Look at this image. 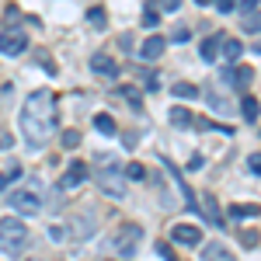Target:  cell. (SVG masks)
<instances>
[{
  "instance_id": "6da1fadb",
  "label": "cell",
  "mask_w": 261,
  "mask_h": 261,
  "mask_svg": "<svg viewBox=\"0 0 261 261\" xmlns=\"http://www.w3.org/2000/svg\"><path fill=\"white\" fill-rule=\"evenodd\" d=\"M21 133L32 146L49 143L56 133V94L53 91H32L28 101L21 105Z\"/></svg>"
},
{
  "instance_id": "7a4b0ae2",
  "label": "cell",
  "mask_w": 261,
  "mask_h": 261,
  "mask_svg": "<svg viewBox=\"0 0 261 261\" xmlns=\"http://www.w3.org/2000/svg\"><path fill=\"white\" fill-rule=\"evenodd\" d=\"M24 244H28V230H24V223H21L18 216L0 220V251H7V254H21Z\"/></svg>"
},
{
  "instance_id": "3957f363",
  "label": "cell",
  "mask_w": 261,
  "mask_h": 261,
  "mask_svg": "<svg viewBox=\"0 0 261 261\" xmlns=\"http://www.w3.org/2000/svg\"><path fill=\"white\" fill-rule=\"evenodd\" d=\"M140 244H143V230L136 223H122L119 230L112 233V251H115L119 258H133V254L140 251Z\"/></svg>"
},
{
  "instance_id": "277c9868",
  "label": "cell",
  "mask_w": 261,
  "mask_h": 261,
  "mask_svg": "<svg viewBox=\"0 0 261 261\" xmlns=\"http://www.w3.org/2000/svg\"><path fill=\"white\" fill-rule=\"evenodd\" d=\"M7 205L21 213V216H35L42 209V195H39V181H32L28 188H18V192H11L7 195Z\"/></svg>"
},
{
  "instance_id": "5b68a950",
  "label": "cell",
  "mask_w": 261,
  "mask_h": 261,
  "mask_svg": "<svg viewBox=\"0 0 261 261\" xmlns=\"http://www.w3.org/2000/svg\"><path fill=\"white\" fill-rule=\"evenodd\" d=\"M94 167H98L101 188H105L108 195H122V178H119V167H115V157H112V153H98Z\"/></svg>"
},
{
  "instance_id": "8992f818",
  "label": "cell",
  "mask_w": 261,
  "mask_h": 261,
  "mask_svg": "<svg viewBox=\"0 0 261 261\" xmlns=\"http://www.w3.org/2000/svg\"><path fill=\"white\" fill-rule=\"evenodd\" d=\"M24 49H28V35L21 28H4L0 32V53L4 56H21Z\"/></svg>"
},
{
  "instance_id": "52a82bcc",
  "label": "cell",
  "mask_w": 261,
  "mask_h": 261,
  "mask_svg": "<svg viewBox=\"0 0 261 261\" xmlns=\"http://www.w3.org/2000/svg\"><path fill=\"white\" fill-rule=\"evenodd\" d=\"M171 237H174L178 244L199 247V244H202V230H199V226H192V223H174V226H171Z\"/></svg>"
},
{
  "instance_id": "ba28073f",
  "label": "cell",
  "mask_w": 261,
  "mask_h": 261,
  "mask_svg": "<svg viewBox=\"0 0 261 261\" xmlns=\"http://www.w3.org/2000/svg\"><path fill=\"white\" fill-rule=\"evenodd\" d=\"M87 174H91V164H84V161H70L66 174L60 178V188H77V185H81Z\"/></svg>"
},
{
  "instance_id": "9c48e42d",
  "label": "cell",
  "mask_w": 261,
  "mask_h": 261,
  "mask_svg": "<svg viewBox=\"0 0 261 261\" xmlns=\"http://www.w3.org/2000/svg\"><path fill=\"white\" fill-rule=\"evenodd\" d=\"M91 70L101 73V77H115V73H119V66H115V60H112L108 53H94V56H91Z\"/></svg>"
},
{
  "instance_id": "30bf717a",
  "label": "cell",
  "mask_w": 261,
  "mask_h": 261,
  "mask_svg": "<svg viewBox=\"0 0 261 261\" xmlns=\"http://www.w3.org/2000/svg\"><path fill=\"white\" fill-rule=\"evenodd\" d=\"M226 216L230 220H251V216H261V205L258 202H233Z\"/></svg>"
},
{
  "instance_id": "8fae6325",
  "label": "cell",
  "mask_w": 261,
  "mask_h": 261,
  "mask_svg": "<svg viewBox=\"0 0 261 261\" xmlns=\"http://www.w3.org/2000/svg\"><path fill=\"white\" fill-rule=\"evenodd\" d=\"M251 77H254V70H251V66H237L233 73H226L230 87H237V91H247V87H251Z\"/></svg>"
},
{
  "instance_id": "7c38bea8",
  "label": "cell",
  "mask_w": 261,
  "mask_h": 261,
  "mask_svg": "<svg viewBox=\"0 0 261 261\" xmlns=\"http://www.w3.org/2000/svg\"><path fill=\"white\" fill-rule=\"evenodd\" d=\"M223 39H226V35H220V32H216V35H209V39L202 42L199 56H202L205 63H209V60H216V56H220V45H223Z\"/></svg>"
},
{
  "instance_id": "4fadbf2b",
  "label": "cell",
  "mask_w": 261,
  "mask_h": 261,
  "mask_svg": "<svg viewBox=\"0 0 261 261\" xmlns=\"http://www.w3.org/2000/svg\"><path fill=\"white\" fill-rule=\"evenodd\" d=\"M164 45H167V42H164L161 35H153V39H146V42H143L140 56H143V60H161V56H164Z\"/></svg>"
},
{
  "instance_id": "5bb4252c",
  "label": "cell",
  "mask_w": 261,
  "mask_h": 261,
  "mask_svg": "<svg viewBox=\"0 0 261 261\" xmlns=\"http://www.w3.org/2000/svg\"><path fill=\"white\" fill-rule=\"evenodd\" d=\"M202 209H205V220H209V226H223V213H220V205H216V199L205 192L202 195Z\"/></svg>"
},
{
  "instance_id": "9a60e30c",
  "label": "cell",
  "mask_w": 261,
  "mask_h": 261,
  "mask_svg": "<svg viewBox=\"0 0 261 261\" xmlns=\"http://www.w3.org/2000/svg\"><path fill=\"white\" fill-rule=\"evenodd\" d=\"M94 230H98V220H94V216H77V220H73V237H77V241H84V237L94 233Z\"/></svg>"
},
{
  "instance_id": "2e32d148",
  "label": "cell",
  "mask_w": 261,
  "mask_h": 261,
  "mask_svg": "<svg viewBox=\"0 0 261 261\" xmlns=\"http://www.w3.org/2000/svg\"><path fill=\"white\" fill-rule=\"evenodd\" d=\"M202 261H233V258H230V251L223 244H205L202 247Z\"/></svg>"
},
{
  "instance_id": "e0dca14e",
  "label": "cell",
  "mask_w": 261,
  "mask_h": 261,
  "mask_svg": "<svg viewBox=\"0 0 261 261\" xmlns=\"http://www.w3.org/2000/svg\"><path fill=\"white\" fill-rule=\"evenodd\" d=\"M241 115H244L247 122H258V115H261V105H258L254 98H244V101H241Z\"/></svg>"
},
{
  "instance_id": "ac0fdd59",
  "label": "cell",
  "mask_w": 261,
  "mask_h": 261,
  "mask_svg": "<svg viewBox=\"0 0 261 261\" xmlns=\"http://www.w3.org/2000/svg\"><path fill=\"white\" fill-rule=\"evenodd\" d=\"M94 129H98V133H105V136H115V119L101 112V115H94Z\"/></svg>"
},
{
  "instance_id": "d6986e66",
  "label": "cell",
  "mask_w": 261,
  "mask_h": 261,
  "mask_svg": "<svg viewBox=\"0 0 261 261\" xmlns=\"http://www.w3.org/2000/svg\"><path fill=\"white\" fill-rule=\"evenodd\" d=\"M220 53H223V56H226V60H237V56H241V53H244V45H241V42H237V39H223Z\"/></svg>"
},
{
  "instance_id": "ffe728a7",
  "label": "cell",
  "mask_w": 261,
  "mask_h": 261,
  "mask_svg": "<svg viewBox=\"0 0 261 261\" xmlns=\"http://www.w3.org/2000/svg\"><path fill=\"white\" fill-rule=\"evenodd\" d=\"M87 21H91V28H94V32H105V24H108V21H105V11H101V7L87 11Z\"/></svg>"
},
{
  "instance_id": "44dd1931",
  "label": "cell",
  "mask_w": 261,
  "mask_h": 261,
  "mask_svg": "<svg viewBox=\"0 0 261 261\" xmlns=\"http://www.w3.org/2000/svg\"><path fill=\"white\" fill-rule=\"evenodd\" d=\"M171 122H174V125H181V129H185V125H192V115H188V108H171Z\"/></svg>"
},
{
  "instance_id": "7402d4cb",
  "label": "cell",
  "mask_w": 261,
  "mask_h": 261,
  "mask_svg": "<svg viewBox=\"0 0 261 261\" xmlns=\"http://www.w3.org/2000/svg\"><path fill=\"white\" fill-rule=\"evenodd\" d=\"M18 174H21V164H7V171H0V192H4V185H11Z\"/></svg>"
},
{
  "instance_id": "603a6c76",
  "label": "cell",
  "mask_w": 261,
  "mask_h": 261,
  "mask_svg": "<svg viewBox=\"0 0 261 261\" xmlns=\"http://www.w3.org/2000/svg\"><path fill=\"white\" fill-rule=\"evenodd\" d=\"M174 94H178V98H199V87H195V84H174Z\"/></svg>"
},
{
  "instance_id": "cb8c5ba5",
  "label": "cell",
  "mask_w": 261,
  "mask_h": 261,
  "mask_svg": "<svg viewBox=\"0 0 261 261\" xmlns=\"http://www.w3.org/2000/svg\"><path fill=\"white\" fill-rule=\"evenodd\" d=\"M63 146H66V150H77V146H81V133H77V129H66V133H63Z\"/></svg>"
},
{
  "instance_id": "d4e9b609",
  "label": "cell",
  "mask_w": 261,
  "mask_h": 261,
  "mask_svg": "<svg viewBox=\"0 0 261 261\" xmlns=\"http://www.w3.org/2000/svg\"><path fill=\"white\" fill-rule=\"evenodd\" d=\"M241 24H244V32H261V14H247Z\"/></svg>"
},
{
  "instance_id": "484cf974",
  "label": "cell",
  "mask_w": 261,
  "mask_h": 261,
  "mask_svg": "<svg viewBox=\"0 0 261 261\" xmlns=\"http://www.w3.org/2000/svg\"><path fill=\"white\" fill-rule=\"evenodd\" d=\"M122 94L129 98V105H133V112H140V108H143V105H140V91H136V87H122Z\"/></svg>"
},
{
  "instance_id": "4316f807",
  "label": "cell",
  "mask_w": 261,
  "mask_h": 261,
  "mask_svg": "<svg viewBox=\"0 0 261 261\" xmlns=\"http://www.w3.org/2000/svg\"><path fill=\"white\" fill-rule=\"evenodd\" d=\"M241 241H244V247H258V233L254 230H241Z\"/></svg>"
},
{
  "instance_id": "83f0119b",
  "label": "cell",
  "mask_w": 261,
  "mask_h": 261,
  "mask_svg": "<svg viewBox=\"0 0 261 261\" xmlns=\"http://www.w3.org/2000/svg\"><path fill=\"white\" fill-rule=\"evenodd\" d=\"M143 24H146V28H157V24H161L157 11H143Z\"/></svg>"
},
{
  "instance_id": "f1b7e54d",
  "label": "cell",
  "mask_w": 261,
  "mask_h": 261,
  "mask_svg": "<svg viewBox=\"0 0 261 261\" xmlns=\"http://www.w3.org/2000/svg\"><path fill=\"white\" fill-rule=\"evenodd\" d=\"M125 174H129L133 181H140L143 174H146V171H143V164H129V167H125Z\"/></svg>"
},
{
  "instance_id": "f546056e",
  "label": "cell",
  "mask_w": 261,
  "mask_h": 261,
  "mask_svg": "<svg viewBox=\"0 0 261 261\" xmlns=\"http://www.w3.org/2000/svg\"><path fill=\"white\" fill-rule=\"evenodd\" d=\"M213 4H216V7H220L223 14H230V11H233V7H237V0H213Z\"/></svg>"
},
{
  "instance_id": "4dcf8cb0",
  "label": "cell",
  "mask_w": 261,
  "mask_h": 261,
  "mask_svg": "<svg viewBox=\"0 0 261 261\" xmlns=\"http://www.w3.org/2000/svg\"><path fill=\"white\" fill-rule=\"evenodd\" d=\"M247 164H251L254 174H261V153H251V161H247Z\"/></svg>"
},
{
  "instance_id": "1f68e13d",
  "label": "cell",
  "mask_w": 261,
  "mask_h": 261,
  "mask_svg": "<svg viewBox=\"0 0 261 261\" xmlns=\"http://www.w3.org/2000/svg\"><path fill=\"white\" fill-rule=\"evenodd\" d=\"M146 91H157V73H146Z\"/></svg>"
},
{
  "instance_id": "d6a6232c",
  "label": "cell",
  "mask_w": 261,
  "mask_h": 261,
  "mask_svg": "<svg viewBox=\"0 0 261 261\" xmlns=\"http://www.w3.org/2000/svg\"><path fill=\"white\" fill-rule=\"evenodd\" d=\"M161 4L167 7V11H178V7H181V0H161Z\"/></svg>"
},
{
  "instance_id": "836d02e7",
  "label": "cell",
  "mask_w": 261,
  "mask_h": 261,
  "mask_svg": "<svg viewBox=\"0 0 261 261\" xmlns=\"http://www.w3.org/2000/svg\"><path fill=\"white\" fill-rule=\"evenodd\" d=\"M254 4H258V0H241V7L247 11V14H251V7H254Z\"/></svg>"
},
{
  "instance_id": "e575fe53",
  "label": "cell",
  "mask_w": 261,
  "mask_h": 261,
  "mask_svg": "<svg viewBox=\"0 0 261 261\" xmlns=\"http://www.w3.org/2000/svg\"><path fill=\"white\" fill-rule=\"evenodd\" d=\"M195 4H199V7H205V4H213V0H195Z\"/></svg>"
}]
</instances>
